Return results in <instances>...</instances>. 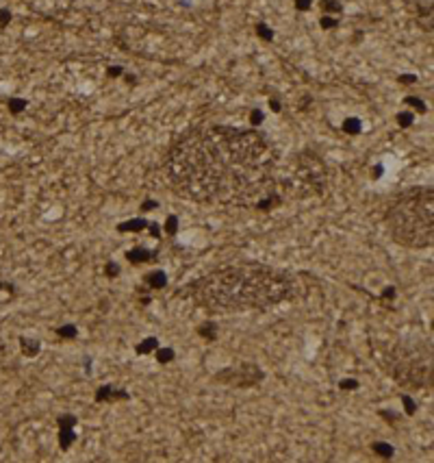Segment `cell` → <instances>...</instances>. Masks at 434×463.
Masks as SVG:
<instances>
[{"mask_svg": "<svg viewBox=\"0 0 434 463\" xmlns=\"http://www.w3.org/2000/svg\"><path fill=\"white\" fill-rule=\"evenodd\" d=\"M165 174L176 196L198 205L252 209L280 192L276 154L263 130L198 122L169 144Z\"/></svg>", "mask_w": 434, "mask_h": 463, "instance_id": "1", "label": "cell"}, {"mask_svg": "<svg viewBox=\"0 0 434 463\" xmlns=\"http://www.w3.org/2000/svg\"><path fill=\"white\" fill-rule=\"evenodd\" d=\"M297 291V281L291 272L259 261H239L202 274L185 285L178 296L193 300L206 311L241 313L289 303Z\"/></svg>", "mask_w": 434, "mask_h": 463, "instance_id": "2", "label": "cell"}, {"mask_svg": "<svg viewBox=\"0 0 434 463\" xmlns=\"http://www.w3.org/2000/svg\"><path fill=\"white\" fill-rule=\"evenodd\" d=\"M386 229L395 244L410 250L430 248L434 239L432 187L415 185L400 192L386 207Z\"/></svg>", "mask_w": 434, "mask_h": 463, "instance_id": "3", "label": "cell"}, {"mask_svg": "<svg viewBox=\"0 0 434 463\" xmlns=\"http://www.w3.org/2000/svg\"><path fill=\"white\" fill-rule=\"evenodd\" d=\"M391 376L397 385L408 389H426L432 385V350L430 344H423L421 339L417 346L412 341H404V346L395 350V359L391 365Z\"/></svg>", "mask_w": 434, "mask_h": 463, "instance_id": "4", "label": "cell"}, {"mask_svg": "<svg viewBox=\"0 0 434 463\" xmlns=\"http://www.w3.org/2000/svg\"><path fill=\"white\" fill-rule=\"evenodd\" d=\"M289 183L291 189L297 192V196H304V192H313L319 196L324 192L326 185V170L324 163L317 159V154L302 153L297 157V165L293 174H289V180H285V185Z\"/></svg>", "mask_w": 434, "mask_h": 463, "instance_id": "5", "label": "cell"}, {"mask_svg": "<svg viewBox=\"0 0 434 463\" xmlns=\"http://www.w3.org/2000/svg\"><path fill=\"white\" fill-rule=\"evenodd\" d=\"M213 381L219 385H233L248 389V387H256L265 381V370L256 363H239V365H228L221 367L213 374Z\"/></svg>", "mask_w": 434, "mask_h": 463, "instance_id": "6", "label": "cell"}, {"mask_svg": "<svg viewBox=\"0 0 434 463\" xmlns=\"http://www.w3.org/2000/svg\"><path fill=\"white\" fill-rule=\"evenodd\" d=\"M133 396H130L128 389H124V387H115L113 383H102L96 387L94 391V400L98 402V405H104V402H113V400H120V402H126L130 400Z\"/></svg>", "mask_w": 434, "mask_h": 463, "instance_id": "7", "label": "cell"}, {"mask_svg": "<svg viewBox=\"0 0 434 463\" xmlns=\"http://www.w3.org/2000/svg\"><path fill=\"white\" fill-rule=\"evenodd\" d=\"M124 259L133 265H141V263H152V261L159 259V248H145V246H135V248L126 250Z\"/></svg>", "mask_w": 434, "mask_h": 463, "instance_id": "8", "label": "cell"}, {"mask_svg": "<svg viewBox=\"0 0 434 463\" xmlns=\"http://www.w3.org/2000/svg\"><path fill=\"white\" fill-rule=\"evenodd\" d=\"M148 218H144V215H139V218H130V220H124V222H120L115 226V231L118 233H144L145 229H148Z\"/></svg>", "mask_w": 434, "mask_h": 463, "instance_id": "9", "label": "cell"}, {"mask_svg": "<svg viewBox=\"0 0 434 463\" xmlns=\"http://www.w3.org/2000/svg\"><path fill=\"white\" fill-rule=\"evenodd\" d=\"M144 285L154 291H161L168 287V272L165 270H152L144 276Z\"/></svg>", "mask_w": 434, "mask_h": 463, "instance_id": "10", "label": "cell"}, {"mask_svg": "<svg viewBox=\"0 0 434 463\" xmlns=\"http://www.w3.org/2000/svg\"><path fill=\"white\" fill-rule=\"evenodd\" d=\"M20 352H22L26 359H35V357L42 352V341L35 339V337H26V335H20Z\"/></svg>", "mask_w": 434, "mask_h": 463, "instance_id": "11", "label": "cell"}, {"mask_svg": "<svg viewBox=\"0 0 434 463\" xmlns=\"http://www.w3.org/2000/svg\"><path fill=\"white\" fill-rule=\"evenodd\" d=\"M76 439H78V435H76V429H74V426H59L57 441L63 452H68L70 448L76 444Z\"/></svg>", "mask_w": 434, "mask_h": 463, "instance_id": "12", "label": "cell"}, {"mask_svg": "<svg viewBox=\"0 0 434 463\" xmlns=\"http://www.w3.org/2000/svg\"><path fill=\"white\" fill-rule=\"evenodd\" d=\"M217 331H219V326H217L215 320H204V322H200V324L195 326V333H198L204 341H209V344L217 341Z\"/></svg>", "mask_w": 434, "mask_h": 463, "instance_id": "13", "label": "cell"}, {"mask_svg": "<svg viewBox=\"0 0 434 463\" xmlns=\"http://www.w3.org/2000/svg\"><path fill=\"white\" fill-rule=\"evenodd\" d=\"M341 130L345 135H350V137H356V135L362 133V120L356 118V115H347L341 122Z\"/></svg>", "mask_w": 434, "mask_h": 463, "instance_id": "14", "label": "cell"}, {"mask_svg": "<svg viewBox=\"0 0 434 463\" xmlns=\"http://www.w3.org/2000/svg\"><path fill=\"white\" fill-rule=\"evenodd\" d=\"M371 452L378 455L380 459H393V457H395V446L388 444V441L376 439V441H371Z\"/></svg>", "mask_w": 434, "mask_h": 463, "instance_id": "15", "label": "cell"}, {"mask_svg": "<svg viewBox=\"0 0 434 463\" xmlns=\"http://www.w3.org/2000/svg\"><path fill=\"white\" fill-rule=\"evenodd\" d=\"M161 346V341L156 339V337H145V339H141L137 346H135V355L137 357H148L152 355V352Z\"/></svg>", "mask_w": 434, "mask_h": 463, "instance_id": "16", "label": "cell"}, {"mask_svg": "<svg viewBox=\"0 0 434 463\" xmlns=\"http://www.w3.org/2000/svg\"><path fill=\"white\" fill-rule=\"evenodd\" d=\"M319 11L321 16H341L343 2L341 0H319Z\"/></svg>", "mask_w": 434, "mask_h": 463, "instance_id": "17", "label": "cell"}, {"mask_svg": "<svg viewBox=\"0 0 434 463\" xmlns=\"http://www.w3.org/2000/svg\"><path fill=\"white\" fill-rule=\"evenodd\" d=\"M254 33H256V37L263 39V42H267V44H271L274 42V37H276V31L265 22V20H259V22L254 24Z\"/></svg>", "mask_w": 434, "mask_h": 463, "instance_id": "18", "label": "cell"}, {"mask_svg": "<svg viewBox=\"0 0 434 463\" xmlns=\"http://www.w3.org/2000/svg\"><path fill=\"white\" fill-rule=\"evenodd\" d=\"M152 355L156 357V363L159 365H169L171 361L176 359V350L171 348V346H159Z\"/></svg>", "mask_w": 434, "mask_h": 463, "instance_id": "19", "label": "cell"}, {"mask_svg": "<svg viewBox=\"0 0 434 463\" xmlns=\"http://www.w3.org/2000/svg\"><path fill=\"white\" fill-rule=\"evenodd\" d=\"M26 107H28V100L26 98H20V96H9L7 98V109H9V113H11V115L24 113V111H26Z\"/></svg>", "mask_w": 434, "mask_h": 463, "instance_id": "20", "label": "cell"}, {"mask_svg": "<svg viewBox=\"0 0 434 463\" xmlns=\"http://www.w3.org/2000/svg\"><path fill=\"white\" fill-rule=\"evenodd\" d=\"M54 335L61 337V339L72 341V339H76V337H78V326H76V324H72V322H68V324L57 326V329H54Z\"/></svg>", "mask_w": 434, "mask_h": 463, "instance_id": "21", "label": "cell"}, {"mask_svg": "<svg viewBox=\"0 0 434 463\" xmlns=\"http://www.w3.org/2000/svg\"><path fill=\"white\" fill-rule=\"evenodd\" d=\"M178 226H180L178 215H176V213H169L168 218H165L163 226H161V231H163L168 237H176V235H178Z\"/></svg>", "mask_w": 434, "mask_h": 463, "instance_id": "22", "label": "cell"}, {"mask_svg": "<svg viewBox=\"0 0 434 463\" xmlns=\"http://www.w3.org/2000/svg\"><path fill=\"white\" fill-rule=\"evenodd\" d=\"M395 124L400 129H410L412 124H415V111H410V109H402V111L395 113Z\"/></svg>", "mask_w": 434, "mask_h": 463, "instance_id": "23", "label": "cell"}, {"mask_svg": "<svg viewBox=\"0 0 434 463\" xmlns=\"http://www.w3.org/2000/svg\"><path fill=\"white\" fill-rule=\"evenodd\" d=\"M404 104H406V109H410V111L428 113V104H426V100L419 98V96H406V98H404Z\"/></svg>", "mask_w": 434, "mask_h": 463, "instance_id": "24", "label": "cell"}, {"mask_svg": "<svg viewBox=\"0 0 434 463\" xmlns=\"http://www.w3.org/2000/svg\"><path fill=\"white\" fill-rule=\"evenodd\" d=\"M102 272H104V276H107V279L113 281V279H118V276L122 274V268H120L118 261H107V263H104V268H102Z\"/></svg>", "mask_w": 434, "mask_h": 463, "instance_id": "25", "label": "cell"}, {"mask_svg": "<svg viewBox=\"0 0 434 463\" xmlns=\"http://www.w3.org/2000/svg\"><path fill=\"white\" fill-rule=\"evenodd\" d=\"M402 405H404V413H406L408 417H412V415L417 413V409H419L415 398H412V396H408V394L402 396Z\"/></svg>", "mask_w": 434, "mask_h": 463, "instance_id": "26", "label": "cell"}, {"mask_svg": "<svg viewBox=\"0 0 434 463\" xmlns=\"http://www.w3.org/2000/svg\"><path fill=\"white\" fill-rule=\"evenodd\" d=\"M59 426H74L76 429L78 426V417L74 413H59L57 415V429Z\"/></svg>", "mask_w": 434, "mask_h": 463, "instance_id": "27", "label": "cell"}, {"mask_svg": "<svg viewBox=\"0 0 434 463\" xmlns=\"http://www.w3.org/2000/svg\"><path fill=\"white\" fill-rule=\"evenodd\" d=\"M339 24H341V18H335V16H321L319 18L321 31H332V28H337Z\"/></svg>", "mask_w": 434, "mask_h": 463, "instance_id": "28", "label": "cell"}, {"mask_svg": "<svg viewBox=\"0 0 434 463\" xmlns=\"http://www.w3.org/2000/svg\"><path fill=\"white\" fill-rule=\"evenodd\" d=\"M378 415H380L382 420H385L386 424H391V426H395L397 422H400V413H397V411H393V409H378Z\"/></svg>", "mask_w": 434, "mask_h": 463, "instance_id": "29", "label": "cell"}, {"mask_svg": "<svg viewBox=\"0 0 434 463\" xmlns=\"http://www.w3.org/2000/svg\"><path fill=\"white\" fill-rule=\"evenodd\" d=\"M263 122H265V111H263V109H259V107H254L250 111V127L259 129Z\"/></svg>", "mask_w": 434, "mask_h": 463, "instance_id": "30", "label": "cell"}, {"mask_svg": "<svg viewBox=\"0 0 434 463\" xmlns=\"http://www.w3.org/2000/svg\"><path fill=\"white\" fill-rule=\"evenodd\" d=\"M337 385H339V389H343V391H356L358 387H361V381H358V379H352V376H347V379H341Z\"/></svg>", "mask_w": 434, "mask_h": 463, "instance_id": "31", "label": "cell"}, {"mask_svg": "<svg viewBox=\"0 0 434 463\" xmlns=\"http://www.w3.org/2000/svg\"><path fill=\"white\" fill-rule=\"evenodd\" d=\"M397 298V287L395 285H385L380 291V300H386V303H393Z\"/></svg>", "mask_w": 434, "mask_h": 463, "instance_id": "32", "label": "cell"}, {"mask_svg": "<svg viewBox=\"0 0 434 463\" xmlns=\"http://www.w3.org/2000/svg\"><path fill=\"white\" fill-rule=\"evenodd\" d=\"M11 20H13L11 9H9V7H0V31H4V28L11 24Z\"/></svg>", "mask_w": 434, "mask_h": 463, "instance_id": "33", "label": "cell"}, {"mask_svg": "<svg viewBox=\"0 0 434 463\" xmlns=\"http://www.w3.org/2000/svg\"><path fill=\"white\" fill-rule=\"evenodd\" d=\"M397 85H404V87H408V85H415L419 77L417 74H408V72H404V74H397Z\"/></svg>", "mask_w": 434, "mask_h": 463, "instance_id": "34", "label": "cell"}, {"mask_svg": "<svg viewBox=\"0 0 434 463\" xmlns=\"http://www.w3.org/2000/svg\"><path fill=\"white\" fill-rule=\"evenodd\" d=\"M145 231H148V235H150L152 239H161V235H163V231H161V224L154 222V220H150V222H148V229H145Z\"/></svg>", "mask_w": 434, "mask_h": 463, "instance_id": "35", "label": "cell"}, {"mask_svg": "<svg viewBox=\"0 0 434 463\" xmlns=\"http://www.w3.org/2000/svg\"><path fill=\"white\" fill-rule=\"evenodd\" d=\"M161 205H159V200H154V198H145L144 203L139 205V211L141 213H148V211H154V209H159Z\"/></svg>", "mask_w": 434, "mask_h": 463, "instance_id": "36", "label": "cell"}, {"mask_svg": "<svg viewBox=\"0 0 434 463\" xmlns=\"http://www.w3.org/2000/svg\"><path fill=\"white\" fill-rule=\"evenodd\" d=\"M293 7H295V11L306 13L313 9V0H293Z\"/></svg>", "mask_w": 434, "mask_h": 463, "instance_id": "37", "label": "cell"}, {"mask_svg": "<svg viewBox=\"0 0 434 463\" xmlns=\"http://www.w3.org/2000/svg\"><path fill=\"white\" fill-rule=\"evenodd\" d=\"M122 74H124V68H122V65H118V63L109 65V68H107V77L109 78H122Z\"/></svg>", "mask_w": 434, "mask_h": 463, "instance_id": "38", "label": "cell"}, {"mask_svg": "<svg viewBox=\"0 0 434 463\" xmlns=\"http://www.w3.org/2000/svg\"><path fill=\"white\" fill-rule=\"evenodd\" d=\"M267 104H269V111H271V113H280V111H282V103H280L278 98L271 96L269 100H267Z\"/></svg>", "mask_w": 434, "mask_h": 463, "instance_id": "39", "label": "cell"}, {"mask_svg": "<svg viewBox=\"0 0 434 463\" xmlns=\"http://www.w3.org/2000/svg\"><path fill=\"white\" fill-rule=\"evenodd\" d=\"M92 365H94V357L92 355H85L83 357V370H85V374H92Z\"/></svg>", "mask_w": 434, "mask_h": 463, "instance_id": "40", "label": "cell"}, {"mask_svg": "<svg viewBox=\"0 0 434 463\" xmlns=\"http://www.w3.org/2000/svg\"><path fill=\"white\" fill-rule=\"evenodd\" d=\"M122 78L126 80V83L130 85V87H135V85L139 83V78H137V74H133V72H126L124 70V74H122Z\"/></svg>", "mask_w": 434, "mask_h": 463, "instance_id": "41", "label": "cell"}, {"mask_svg": "<svg viewBox=\"0 0 434 463\" xmlns=\"http://www.w3.org/2000/svg\"><path fill=\"white\" fill-rule=\"evenodd\" d=\"M382 174H385V165H382V163H376V165L371 168V179H373V180H378Z\"/></svg>", "mask_w": 434, "mask_h": 463, "instance_id": "42", "label": "cell"}, {"mask_svg": "<svg viewBox=\"0 0 434 463\" xmlns=\"http://www.w3.org/2000/svg\"><path fill=\"white\" fill-rule=\"evenodd\" d=\"M0 291H9V294H16V285H11V283H4V281H0Z\"/></svg>", "mask_w": 434, "mask_h": 463, "instance_id": "43", "label": "cell"}, {"mask_svg": "<svg viewBox=\"0 0 434 463\" xmlns=\"http://www.w3.org/2000/svg\"><path fill=\"white\" fill-rule=\"evenodd\" d=\"M362 37H365V31H361V28H358V31H354V37H352V44H361V42H362Z\"/></svg>", "mask_w": 434, "mask_h": 463, "instance_id": "44", "label": "cell"}]
</instances>
